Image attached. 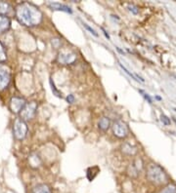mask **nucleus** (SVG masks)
<instances>
[{
	"label": "nucleus",
	"mask_w": 176,
	"mask_h": 193,
	"mask_svg": "<svg viewBox=\"0 0 176 193\" xmlns=\"http://www.w3.org/2000/svg\"><path fill=\"white\" fill-rule=\"evenodd\" d=\"M143 161L141 158H137V159L134 160L132 163L129 164V166L127 167L126 173L129 175L130 178H136L139 175L140 172L142 171L143 169Z\"/></svg>",
	"instance_id": "nucleus-6"
},
{
	"label": "nucleus",
	"mask_w": 176,
	"mask_h": 193,
	"mask_svg": "<svg viewBox=\"0 0 176 193\" xmlns=\"http://www.w3.org/2000/svg\"><path fill=\"white\" fill-rule=\"evenodd\" d=\"M27 130L29 129H27V125L25 120H23L22 118L15 120L13 125V133H14V137L17 140H21L25 139L27 134Z\"/></svg>",
	"instance_id": "nucleus-3"
},
{
	"label": "nucleus",
	"mask_w": 176,
	"mask_h": 193,
	"mask_svg": "<svg viewBox=\"0 0 176 193\" xmlns=\"http://www.w3.org/2000/svg\"><path fill=\"white\" fill-rule=\"evenodd\" d=\"M83 26L85 27L86 29L88 30V31H90V33H92V34H93V35H94V36H98V33L96 32L95 30L92 29V27H90V26H89L87 25V23H83Z\"/></svg>",
	"instance_id": "nucleus-23"
},
{
	"label": "nucleus",
	"mask_w": 176,
	"mask_h": 193,
	"mask_svg": "<svg viewBox=\"0 0 176 193\" xmlns=\"http://www.w3.org/2000/svg\"><path fill=\"white\" fill-rule=\"evenodd\" d=\"M26 105H27V102L24 99L20 98V96H14V98L10 99V102H9V108L15 114H18V113L22 112V110L25 108Z\"/></svg>",
	"instance_id": "nucleus-7"
},
{
	"label": "nucleus",
	"mask_w": 176,
	"mask_h": 193,
	"mask_svg": "<svg viewBox=\"0 0 176 193\" xmlns=\"http://www.w3.org/2000/svg\"><path fill=\"white\" fill-rule=\"evenodd\" d=\"M37 109V103L35 102H32L30 103H27L25 108L22 110V112L20 113L22 116L23 120H29L32 119V117L35 115Z\"/></svg>",
	"instance_id": "nucleus-8"
},
{
	"label": "nucleus",
	"mask_w": 176,
	"mask_h": 193,
	"mask_svg": "<svg viewBox=\"0 0 176 193\" xmlns=\"http://www.w3.org/2000/svg\"><path fill=\"white\" fill-rule=\"evenodd\" d=\"M16 17L19 22L27 26H38L42 20V13L32 3L22 2L16 8Z\"/></svg>",
	"instance_id": "nucleus-1"
},
{
	"label": "nucleus",
	"mask_w": 176,
	"mask_h": 193,
	"mask_svg": "<svg viewBox=\"0 0 176 193\" xmlns=\"http://www.w3.org/2000/svg\"><path fill=\"white\" fill-rule=\"evenodd\" d=\"M119 67H122V70H123L124 72H125L126 74H128V75H129V76H130L131 78H132V79H134V80H135V81H139V80H138V79L136 78V76H135V75L131 73V72H130V71H129L128 69H127V68H126L125 67H123V65H122V64H120V63H119Z\"/></svg>",
	"instance_id": "nucleus-19"
},
{
	"label": "nucleus",
	"mask_w": 176,
	"mask_h": 193,
	"mask_svg": "<svg viewBox=\"0 0 176 193\" xmlns=\"http://www.w3.org/2000/svg\"><path fill=\"white\" fill-rule=\"evenodd\" d=\"M99 172H100V170H99V168L97 166L89 168L88 170H87V178L90 181H92L95 178L96 175H98Z\"/></svg>",
	"instance_id": "nucleus-15"
},
{
	"label": "nucleus",
	"mask_w": 176,
	"mask_h": 193,
	"mask_svg": "<svg viewBox=\"0 0 176 193\" xmlns=\"http://www.w3.org/2000/svg\"><path fill=\"white\" fill-rule=\"evenodd\" d=\"M6 60V54L4 51V47H3L2 43L0 42V63H3Z\"/></svg>",
	"instance_id": "nucleus-18"
},
{
	"label": "nucleus",
	"mask_w": 176,
	"mask_h": 193,
	"mask_svg": "<svg viewBox=\"0 0 176 193\" xmlns=\"http://www.w3.org/2000/svg\"><path fill=\"white\" fill-rule=\"evenodd\" d=\"M120 150L125 155H128V156H134L136 155V153L138 152V148L137 146L133 145L129 143H123L120 146Z\"/></svg>",
	"instance_id": "nucleus-10"
},
{
	"label": "nucleus",
	"mask_w": 176,
	"mask_h": 193,
	"mask_svg": "<svg viewBox=\"0 0 176 193\" xmlns=\"http://www.w3.org/2000/svg\"><path fill=\"white\" fill-rule=\"evenodd\" d=\"M111 126V120L108 117H102L98 121V128L101 131H107Z\"/></svg>",
	"instance_id": "nucleus-13"
},
{
	"label": "nucleus",
	"mask_w": 176,
	"mask_h": 193,
	"mask_svg": "<svg viewBox=\"0 0 176 193\" xmlns=\"http://www.w3.org/2000/svg\"><path fill=\"white\" fill-rule=\"evenodd\" d=\"M48 6H49L52 10H57V11H62V12L70 13V14L72 13L70 7L65 4H61V3H59V2H49L48 3Z\"/></svg>",
	"instance_id": "nucleus-11"
},
{
	"label": "nucleus",
	"mask_w": 176,
	"mask_h": 193,
	"mask_svg": "<svg viewBox=\"0 0 176 193\" xmlns=\"http://www.w3.org/2000/svg\"><path fill=\"white\" fill-rule=\"evenodd\" d=\"M77 60V55L72 52H62L59 54L58 61L61 64H71Z\"/></svg>",
	"instance_id": "nucleus-9"
},
{
	"label": "nucleus",
	"mask_w": 176,
	"mask_h": 193,
	"mask_svg": "<svg viewBox=\"0 0 176 193\" xmlns=\"http://www.w3.org/2000/svg\"><path fill=\"white\" fill-rule=\"evenodd\" d=\"M158 193H176V185L175 184H167L166 186L163 187Z\"/></svg>",
	"instance_id": "nucleus-16"
},
{
	"label": "nucleus",
	"mask_w": 176,
	"mask_h": 193,
	"mask_svg": "<svg viewBox=\"0 0 176 193\" xmlns=\"http://www.w3.org/2000/svg\"><path fill=\"white\" fill-rule=\"evenodd\" d=\"M146 175L149 181L156 185L164 184L169 181V178H168L167 174L165 173L163 169L157 164H151L147 168Z\"/></svg>",
	"instance_id": "nucleus-2"
},
{
	"label": "nucleus",
	"mask_w": 176,
	"mask_h": 193,
	"mask_svg": "<svg viewBox=\"0 0 176 193\" xmlns=\"http://www.w3.org/2000/svg\"><path fill=\"white\" fill-rule=\"evenodd\" d=\"M128 10H129L131 13H133L134 15H137V14L139 13V8H138L137 6L133 5V4H130L128 6Z\"/></svg>",
	"instance_id": "nucleus-21"
},
{
	"label": "nucleus",
	"mask_w": 176,
	"mask_h": 193,
	"mask_svg": "<svg viewBox=\"0 0 176 193\" xmlns=\"http://www.w3.org/2000/svg\"><path fill=\"white\" fill-rule=\"evenodd\" d=\"M10 26H11V20L9 19V17L0 15V33L5 32L10 29Z\"/></svg>",
	"instance_id": "nucleus-12"
},
{
	"label": "nucleus",
	"mask_w": 176,
	"mask_h": 193,
	"mask_svg": "<svg viewBox=\"0 0 176 193\" xmlns=\"http://www.w3.org/2000/svg\"><path fill=\"white\" fill-rule=\"evenodd\" d=\"M102 30H103V31H104V34H105V36L107 37V38H108V39H110V36H109V34H108V33H107V32L105 31V29H102Z\"/></svg>",
	"instance_id": "nucleus-25"
},
{
	"label": "nucleus",
	"mask_w": 176,
	"mask_h": 193,
	"mask_svg": "<svg viewBox=\"0 0 176 193\" xmlns=\"http://www.w3.org/2000/svg\"><path fill=\"white\" fill-rule=\"evenodd\" d=\"M66 99H67L68 103H74V95H68Z\"/></svg>",
	"instance_id": "nucleus-24"
},
{
	"label": "nucleus",
	"mask_w": 176,
	"mask_h": 193,
	"mask_svg": "<svg viewBox=\"0 0 176 193\" xmlns=\"http://www.w3.org/2000/svg\"><path fill=\"white\" fill-rule=\"evenodd\" d=\"M50 84H51V88H52V91H53V94L58 96V98H62V94L60 93V91L58 90V89L56 88V86H55L54 84V82L52 79H50Z\"/></svg>",
	"instance_id": "nucleus-17"
},
{
	"label": "nucleus",
	"mask_w": 176,
	"mask_h": 193,
	"mask_svg": "<svg viewBox=\"0 0 176 193\" xmlns=\"http://www.w3.org/2000/svg\"><path fill=\"white\" fill-rule=\"evenodd\" d=\"M112 129H113V134L116 137H119V139H125L129 134L128 126L124 122L120 121V120H116V121L113 122Z\"/></svg>",
	"instance_id": "nucleus-5"
},
{
	"label": "nucleus",
	"mask_w": 176,
	"mask_h": 193,
	"mask_svg": "<svg viewBox=\"0 0 176 193\" xmlns=\"http://www.w3.org/2000/svg\"><path fill=\"white\" fill-rule=\"evenodd\" d=\"M156 99H158V101H161V96H156Z\"/></svg>",
	"instance_id": "nucleus-26"
},
{
	"label": "nucleus",
	"mask_w": 176,
	"mask_h": 193,
	"mask_svg": "<svg viewBox=\"0 0 176 193\" xmlns=\"http://www.w3.org/2000/svg\"><path fill=\"white\" fill-rule=\"evenodd\" d=\"M32 192L33 193H52V190H51V188L47 184L41 183V184H37L32 189Z\"/></svg>",
	"instance_id": "nucleus-14"
},
{
	"label": "nucleus",
	"mask_w": 176,
	"mask_h": 193,
	"mask_svg": "<svg viewBox=\"0 0 176 193\" xmlns=\"http://www.w3.org/2000/svg\"><path fill=\"white\" fill-rule=\"evenodd\" d=\"M161 121L163 122V125L165 126H169L170 125V118H168V117L166 115H164V114H161Z\"/></svg>",
	"instance_id": "nucleus-20"
},
{
	"label": "nucleus",
	"mask_w": 176,
	"mask_h": 193,
	"mask_svg": "<svg viewBox=\"0 0 176 193\" xmlns=\"http://www.w3.org/2000/svg\"><path fill=\"white\" fill-rule=\"evenodd\" d=\"M11 81V70L5 64L0 63V91H3L9 86Z\"/></svg>",
	"instance_id": "nucleus-4"
},
{
	"label": "nucleus",
	"mask_w": 176,
	"mask_h": 193,
	"mask_svg": "<svg viewBox=\"0 0 176 193\" xmlns=\"http://www.w3.org/2000/svg\"><path fill=\"white\" fill-rule=\"evenodd\" d=\"M139 93H141V94H142V96H144V99H147L148 102H149V103H153V101H152L151 96H150L149 95H148L147 93H145L143 90H139Z\"/></svg>",
	"instance_id": "nucleus-22"
}]
</instances>
